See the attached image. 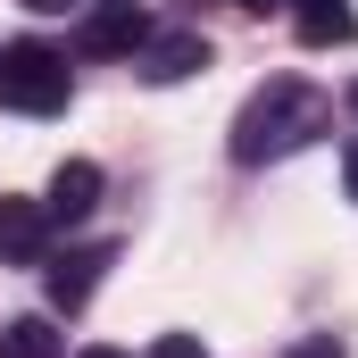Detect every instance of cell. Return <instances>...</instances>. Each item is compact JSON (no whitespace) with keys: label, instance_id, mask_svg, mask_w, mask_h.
I'll return each instance as SVG.
<instances>
[{"label":"cell","instance_id":"obj_1","mask_svg":"<svg viewBox=\"0 0 358 358\" xmlns=\"http://www.w3.org/2000/svg\"><path fill=\"white\" fill-rule=\"evenodd\" d=\"M334 125V100L317 84H300V76H275L242 100V117H234V159L242 167H267V159H292V150H308L317 134Z\"/></svg>","mask_w":358,"mask_h":358},{"label":"cell","instance_id":"obj_2","mask_svg":"<svg viewBox=\"0 0 358 358\" xmlns=\"http://www.w3.org/2000/svg\"><path fill=\"white\" fill-rule=\"evenodd\" d=\"M67 50H50V42H8L0 50V108H17V117H59L67 108Z\"/></svg>","mask_w":358,"mask_h":358},{"label":"cell","instance_id":"obj_3","mask_svg":"<svg viewBox=\"0 0 358 358\" xmlns=\"http://www.w3.org/2000/svg\"><path fill=\"white\" fill-rule=\"evenodd\" d=\"M142 42H150L142 0H84V17H76V50L84 59H134Z\"/></svg>","mask_w":358,"mask_h":358},{"label":"cell","instance_id":"obj_4","mask_svg":"<svg viewBox=\"0 0 358 358\" xmlns=\"http://www.w3.org/2000/svg\"><path fill=\"white\" fill-rule=\"evenodd\" d=\"M42 259H50V208L0 192V267H42Z\"/></svg>","mask_w":358,"mask_h":358},{"label":"cell","instance_id":"obj_5","mask_svg":"<svg viewBox=\"0 0 358 358\" xmlns=\"http://www.w3.org/2000/svg\"><path fill=\"white\" fill-rule=\"evenodd\" d=\"M283 8H292V34H300L308 50L358 42V8H350V0H283Z\"/></svg>","mask_w":358,"mask_h":358},{"label":"cell","instance_id":"obj_6","mask_svg":"<svg viewBox=\"0 0 358 358\" xmlns=\"http://www.w3.org/2000/svg\"><path fill=\"white\" fill-rule=\"evenodd\" d=\"M42 208H50V225L92 217V208H100V167H92V159H59V176H50V192H42Z\"/></svg>","mask_w":358,"mask_h":358},{"label":"cell","instance_id":"obj_7","mask_svg":"<svg viewBox=\"0 0 358 358\" xmlns=\"http://www.w3.org/2000/svg\"><path fill=\"white\" fill-rule=\"evenodd\" d=\"M134 59H142V84H183V76L208 67V42H200V34H159V42H142Z\"/></svg>","mask_w":358,"mask_h":358},{"label":"cell","instance_id":"obj_8","mask_svg":"<svg viewBox=\"0 0 358 358\" xmlns=\"http://www.w3.org/2000/svg\"><path fill=\"white\" fill-rule=\"evenodd\" d=\"M108 259H117L108 242H92V250H67V259H50V308H84Z\"/></svg>","mask_w":358,"mask_h":358},{"label":"cell","instance_id":"obj_9","mask_svg":"<svg viewBox=\"0 0 358 358\" xmlns=\"http://www.w3.org/2000/svg\"><path fill=\"white\" fill-rule=\"evenodd\" d=\"M0 358H67V334L50 317H17V325H0Z\"/></svg>","mask_w":358,"mask_h":358},{"label":"cell","instance_id":"obj_10","mask_svg":"<svg viewBox=\"0 0 358 358\" xmlns=\"http://www.w3.org/2000/svg\"><path fill=\"white\" fill-rule=\"evenodd\" d=\"M283 358H350V350H342V334H300Z\"/></svg>","mask_w":358,"mask_h":358},{"label":"cell","instance_id":"obj_11","mask_svg":"<svg viewBox=\"0 0 358 358\" xmlns=\"http://www.w3.org/2000/svg\"><path fill=\"white\" fill-rule=\"evenodd\" d=\"M150 358H208V350H200V334H159Z\"/></svg>","mask_w":358,"mask_h":358},{"label":"cell","instance_id":"obj_12","mask_svg":"<svg viewBox=\"0 0 358 358\" xmlns=\"http://www.w3.org/2000/svg\"><path fill=\"white\" fill-rule=\"evenodd\" d=\"M34 17H67V8H84V0H25Z\"/></svg>","mask_w":358,"mask_h":358},{"label":"cell","instance_id":"obj_13","mask_svg":"<svg viewBox=\"0 0 358 358\" xmlns=\"http://www.w3.org/2000/svg\"><path fill=\"white\" fill-rule=\"evenodd\" d=\"M342 183H350V200H358V142L342 150Z\"/></svg>","mask_w":358,"mask_h":358},{"label":"cell","instance_id":"obj_14","mask_svg":"<svg viewBox=\"0 0 358 358\" xmlns=\"http://www.w3.org/2000/svg\"><path fill=\"white\" fill-rule=\"evenodd\" d=\"M225 8H242V17H267V8H283V0H225Z\"/></svg>","mask_w":358,"mask_h":358},{"label":"cell","instance_id":"obj_15","mask_svg":"<svg viewBox=\"0 0 358 358\" xmlns=\"http://www.w3.org/2000/svg\"><path fill=\"white\" fill-rule=\"evenodd\" d=\"M76 358H125V350H108V342H92V350H76Z\"/></svg>","mask_w":358,"mask_h":358},{"label":"cell","instance_id":"obj_16","mask_svg":"<svg viewBox=\"0 0 358 358\" xmlns=\"http://www.w3.org/2000/svg\"><path fill=\"white\" fill-rule=\"evenodd\" d=\"M350 117H358V84H350Z\"/></svg>","mask_w":358,"mask_h":358}]
</instances>
